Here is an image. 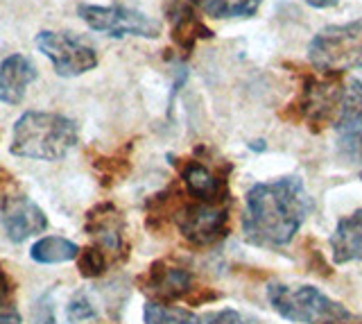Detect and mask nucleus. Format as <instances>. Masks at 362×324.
I'll list each match as a JSON object with an SVG mask.
<instances>
[{
  "instance_id": "obj_24",
  "label": "nucleus",
  "mask_w": 362,
  "mask_h": 324,
  "mask_svg": "<svg viewBox=\"0 0 362 324\" xmlns=\"http://www.w3.org/2000/svg\"><path fill=\"white\" fill-rule=\"evenodd\" d=\"M9 297H11V282H9V277L0 270V306H5Z\"/></svg>"
},
{
  "instance_id": "obj_17",
  "label": "nucleus",
  "mask_w": 362,
  "mask_h": 324,
  "mask_svg": "<svg viewBox=\"0 0 362 324\" xmlns=\"http://www.w3.org/2000/svg\"><path fill=\"white\" fill-rule=\"evenodd\" d=\"M263 0H199L204 14L211 18H249L258 12Z\"/></svg>"
},
{
  "instance_id": "obj_3",
  "label": "nucleus",
  "mask_w": 362,
  "mask_h": 324,
  "mask_svg": "<svg viewBox=\"0 0 362 324\" xmlns=\"http://www.w3.org/2000/svg\"><path fill=\"white\" fill-rule=\"evenodd\" d=\"M267 301L283 320L294 324H354L360 322L344 304L315 286L269 284Z\"/></svg>"
},
{
  "instance_id": "obj_13",
  "label": "nucleus",
  "mask_w": 362,
  "mask_h": 324,
  "mask_svg": "<svg viewBox=\"0 0 362 324\" xmlns=\"http://www.w3.org/2000/svg\"><path fill=\"white\" fill-rule=\"evenodd\" d=\"M34 80H37L34 64L23 54H9L0 64V103L18 105Z\"/></svg>"
},
{
  "instance_id": "obj_6",
  "label": "nucleus",
  "mask_w": 362,
  "mask_h": 324,
  "mask_svg": "<svg viewBox=\"0 0 362 324\" xmlns=\"http://www.w3.org/2000/svg\"><path fill=\"white\" fill-rule=\"evenodd\" d=\"M173 220L181 236L192 248L206 250L218 245L229 233V204H206L186 199L179 202Z\"/></svg>"
},
{
  "instance_id": "obj_27",
  "label": "nucleus",
  "mask_w": 362,
  "mask_h": 324,
  "mask_svg": "<svg viewBox=\"0 0 362 324\" xmlns=\"http://www.w3.org/2000/svg\"><path fill=\"white\" fill-rule=\"evenodd\" d=\"M0 184H3V173H0Z\"/></svg>"
},
{
  "instance_id": "obj_9",
  "label": "nucleus",
  "mask_w": 362,
  "mask_h": 324,
  "mask_svg": "<svg viewBox=\"0 0 362 324\" xmlns=\"http://www.w3.org/2000/svg\"><path fill=\"white\" fill-rule=\"evenodd\" d=\"M231 166H226L224 159L209 161V159H192L181 166V184L188 199L206 204H229V186H226V175Z\"/></svg>"
},
{
  "instance_id": "obj_19",
  "label": "nucleus",
  "mask_w": 362,
  "mask_h": 324,
  "mask_svg": "<svg viewBox=\"0 0 362 324\" xmlns=\"http://www.w3.org/2000/svg\"><path fill=\"white\" fill-rule=\"evenodd\" d=\"M77 265H79V272H82L84 277H100V274L107 272L109 256L93 245V248H86V250L79 252Z\"/></svg>"
},
{
  "instance_id": "obj_21",
  "label": "nucleus",
  "mask_w": 362,
  "mask_h": 324,
  "mask_svg": "<svg viewBox=\"0 0 362 324\" xmlns=\"http://www.w3.org/2000/svg\"><path fill=\"white\" fill-rule=\"evenodd\" d=\"M68 318L73 322H82V320H93L95 318V308L90 306V301L84 295H77L73 299L71 308H68Z\"/></svg>"
},
{
  "instance_id": "obj_1",
  "label": "nucleus",
  "mask_w": 362,
  "mask_h": 324,
  "mask_svg": "<svg viewBox=\"0 0 362 324\" xmlns=\"http://www.w3.org/2000/svg\"><path fill=\"white\" fill-rule=\"evenodd\" d=\"M313 202L299 177L288 175L254 184L245 195L243 236L263 250L286 248L297 236Z\"/></svg>"
},
{
  "instance_id": "obj_12",
  "label": "nucleus",
  "mask_w": 362,
  "mask_h": 324,
  "mask_svg": "<svg viewBox=\"0 0 362 324\" xmlns=\"http://www.w3.org/2000/svg\"><path fill=\"white\" fill-rule=\"evenodd\" d=\"M88 236L95 238V248L105 254L124 256V220L113 204H100L88 214Z\"/></svg>"
},
{
  "instance_id": "obj_10",
  "label": "nucleus",
  "mask_w": 362,
  "mask_h": 324,
  "mask_svg": "<svg viewBox=\"0 0 362 324\" xmlns=\"http://www.w3.org/2000/svg\"><path fill=\"white\" fill-rule=\"evenodd\" d=\"M141 286L147 295L154 297V301L186 299L195 290V277L190 267L173 259H161L147 270L141 279Z\"/></svg>"
},
{
  "instance_id": "obj_26",
  "label": "nucleus",
  "mask_w": 362,
  "mask_h": 324,
  "mask_svg": "<svg viewBox=\"0 0 362 324\" xmlns=\"http://www.w3.org/2000/svg\"><path fill=\"white\" fill-rule=\"evenodd\" d=\"M303 3H308L310 7H317V9H328V7H335L339 0H303Z\"/></svg>"
},
{
  "instance_id": "obj_23",
  "label": "nucleus",
  "mask_w": 362,
  "mask_h": 324,
  "mask_svg": "<svg viewBox=\"0 0 362 324\" xmlns=\"http://www.w3.org/2000/svg\"><path fill=\"white\" fill-rule=\"evenodd\" d=\"M346 143H349V154L356 156V159L362 163V132L354 134V137H346Z\"/></svg>"
},
{
  "instance_id": "obj_25",
  "label": "nucleus",
  "mask_w": 362,
  "mask_h": 324,
  "mask_svg": "<svg viewBox=\"0 0 362 324\" xmlns=\"http://www.w3.org/2000/svg\"><path fill=\"white\" fill-rule=\"evenodd\" d=\"M0 324H21V316L16 311H0Z\"/></svg>"
},
{
  "instance_id": "obj_2",
  "label": "nucleus",
  "mask_w": 362,
  "mask_h": 324,
  "mask_svg": "<svg viewBox=\"0 0 362 324\" xmlns=\"http://www.w3.org/2000/svg\"><path fill=\"white\" fill-rule=\"evenodd\" d=\"M77 125L52 111H25L14 125L11 154L21 159L62 161L77 145Z\"/></svg>"
},
{
  "instance_id": "obj_8",
  "label": "nucleus",
  "mask_w": 362,
  "mask_h": 324,
  "mask_svg": "<svg viewBox=\"0 0 362 324\" xmlns=\"http://www.w3.org/2000/svg\"><path fill=\"white\" fill-rule=\"evenodd\" d=\"M37 48L52 62L54 73L62 77H77L98 66V52L90 43L71 32L41 30L37 35Z\"/></svg>"
},
{
  "instance_id": "obj_5",
  "label": "nucleus",
  "mask_w": 362,
  "mask_h": 324,
  "mask_svg": "<svg viewBox=\"0 0 362 324\" xmlns=\"http://www.w3.org/2000/svg\"><path fill=\"white\" fill-rule=\"evenodd\" d=\"M342 98L344 84L339 82V73H305L301 91L292 103L294 118L308 122V127L315 132H320L326 125H335L339 107H342Z\"/></svg>"
},
{
  "instance_id": "obj_15",
  "label": "nucleus",
  "mask_w": 362,
  "mask_h": 324,
  "mask_svg": "<svg viewBox=\"0 0 362 324\" xmlns=\"http://www.w3.org/2000/svg\"><path fill=\"white\" fill-rule=\"evenodd\" d=\"M335 129L344 137L362 132V80H351L344 86V98L335 120Z\"/></svg>"
},
{
  "instance_id": "obj_22",
  "label": "nucleus",
  "mask_w": 362,
  "mask_h": 324,
  "mask_svg": "<svg viewBox=\"0 0 362 324\" xmlns=\"http://www.w3.org/2000/svg\"><path fill=\"white\" fill-rule=\"evenodd\" d=\"M34 324H57L54 304L50 295H43L34 306Z\"/></svg>"
},
{
  "instance_id": "obj_20",
  "label": "nucleus",
  "mask_w": 362,
  "mask_h": 324,
  "mask_svg": "<svg viewBox=\"0 0 362 324\" xmlns=\"http://www.w3.org/2000/svg\"><path fill=\"white\" fill-rule=\"evenodd\" d=\"M195 324H247L245 318L235 308H222V311H211L197 318Z\"/></svg>"
},
{
  "instance_id": "obj_14",
  "label": "nucleus",
  "mask_w": 362,
  "mask_h": 324,
  "mask_svg": "<svg viewBox=\"0 0 362 324\" xmlns=\"http://www.w3.org/2000/svg\"><path fill=\"white\" fill-rule=\"evenodd\" d=\"M331 254L337 265L362 261V209L337 222L331 233Z\"/></svg>"
},
{
  "instance_id": "obj_7",
  "label": "nucleus",
  "mask_w": 362,
  "mask_h": 324,
  "mask_svg": "<svg viewBox=\"0 0 362 324\" xmlns=\"http://www.w3.org/2000/svg\"><path fill=\"white\" fill-rule=\"evenodd\" d=\"M77 14L93 32H105L113 39L122 37H143L158 39L161 37V23L139 9H129L122 5L100 7V5H79Z\"/></svg>"
},
{
  "instance_id": "obj_18",
  "label": "nucleus",
  "mask_w": 362,
  "mask_h": 324,
  "mask_svg": "<svg viewBox=\"0 0 362 324\" xmlns=\"http://www.w3.org/2000/svg\"><path fill=\"white\" fill-rule=\"evenodd\" d=\"M145 324H195L197 316L188 308L170 306L165 301H147L143 308Z\"/></svg>"
},
{
  "instance_id": "obj_11",
  "label": "nucleus",
  "mask_w": 362,
  "mask_h": 324,
  "mask_svg": "<svg viewBox=\"0 0 362 324\" xmlns=\"http://www.w3.org/2000/svg\"><path fill=\"white\" fill-rule=\"evenodd\" d=\"M0 218L7 236L14 243H23L48 227V218L41 207L34 204L28 195H7L0 204Z\"/></svg>"
},
{
  "instance_id": "obj_16",
  "label": "nucleus",
  "mask_w": 362,
  "mask_h": 324,
  "mask_svg": "<svg viewBox=\"0 0 362 324\" xmlns=\"http://www.w3.org/2000/svg\"><path fill=\"white\" fill-rule=\"evenodd\" d=\"M79 256V248L73 241H66L62 236H50V238H41L39 243H34L32 248V259L37 263H66L73 261Z\"/></svg>"
},
{
  "instance_id": "obj_4",
  "label": "nucleus",
  "mask_w": 362,
  "mask_h": 324,
  "mask_svg": "<svg viewBox=\"0 0 362 324\" xmlns=\"http://www.w3.org/2000/svg\"><path fill=\"white\" fill-rule=\"evenodd\" d=\"M310 64L322 73L362 69V18L342 25H326L308 43Z\"/></svg>"
}]
</instances>
